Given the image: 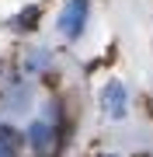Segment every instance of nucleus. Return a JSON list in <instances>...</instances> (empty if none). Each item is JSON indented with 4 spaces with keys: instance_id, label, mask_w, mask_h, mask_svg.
<instances>
[{
    "instance_id": "1",
    "label": "nucleus",
    "mask_w": 153,
    "mask_h": 157,
    "mask_svg": "<svg viewBox=\"0 0 153 157\" xmlns=\"http://www.w3.org/2000/svg\"><path fill=\"white\" fill-rule=\"evenodd\" d=\"M84 21H87V0H70L59 14V32L66 39H77L84 32Z\"/></svg>"
},
{
    "instance_id": "2",
    "label": "nucleus",
    "mask_w": 153,
    "mask_h": 157,
    "mask_svg": "<svg viewBox=\"0 0 153 157\" xmlns=\"http://www.w3.org/2000/svg\"><path fill=\"white\" fill-rule=\"evenodd\" d=\"M125 101H129V94H125L122 80H111V84L104 87V94H101V105H104L108 119H122L125 115Z\"/></svg>"
},
{
    "instance_id": "3",
    "label": "nucleus",
    "mask_w": 153,
    "mask_h": 157,
    "mask_svg": "<svg viewBox=\"0 0 153 157\" xmlns=\"http://www.w3.org/2000/svg\"><path fill=\"white\" fill-rule=\"evenodd\" d=\"M28 143H31L38 154H46L49 147H52V126H49V122H31V129H28Z\"/></svg>"
},
{
    "instance_id": "4",
    "label": "nucleus",
    "mask_w": 153,
    "mask_h": 157,
    "mask_svg": "<svg viewBox=\"0 0 153 157\" xmlns=\"http://www.w3.org/2000/svg\"><path fill=\"white\" fill-rule=\"evenodd\" d=\"M14 150H17V133L14 129H4L0 133V157H14Z\"/></svg>"
},
{
    "instance_id": "5",
    "label": "nucleus",
    "mask_w": 153,
    "mask_h": 157,
    "mask_svg": "<svg viewBox=\"0 0 153 157\" xmlns=\"http://www.w3.org/2000/svg\"><path fill=\"white\" fill-rule=\"evenodd\" d=\"M35 17H38V11H35V7H28V11L17 17V28H31V21H35Z\"/></svg>"
},
{
    "instance_id": "6",
    "label": "nucleus",
    "mask_w": 153,
    "mask_h": 157,
    "mask_svg": "<svg viewBox=\"0 0 153 157\" xmlns=\"http://www.w3.org/2000/svg\"><path fill=\"white\" fill-rule=\"evenodd\" d=\"M104 157H111V154H104Z\"/></svg>"
}]
</instances>
